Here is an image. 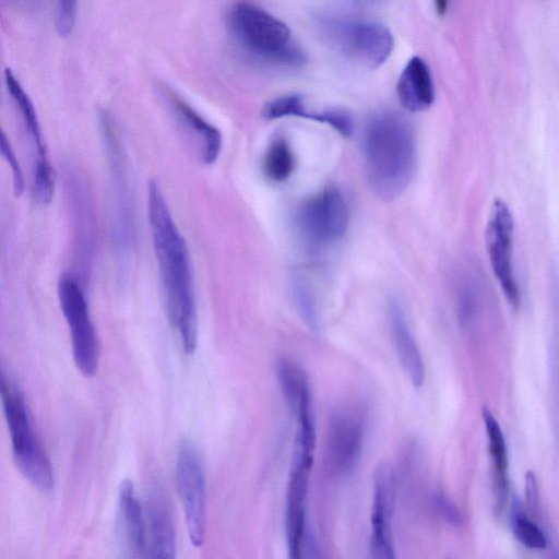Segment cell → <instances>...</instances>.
I'll return each mask as SVG.
<instances>
[{"mask_svg": "<svg viewBox=\"0 0 559 559\" xmlns=\"http://www.w3.org/2000/svg\"><path fill=\"white\" fill-rule=\"evenodd\" d=\"M147 213L168 318L183 352L193 354L198 344V309L190 252L154 180L148 183Z\"/></svg>", "mask_w": 559, "mask_h": 559, "instance_id": "1", "label": "cell"}, {"mask_svg": "<svg viewBox=\"0 0 559 559\" xmlns=\"http://www.w3.org/2000/svg\"><path fill=\"white\" fill-rule=\"evenodd\" d=\"M370 186L384 199L399 197L415 166V143L406 122L393 114H380L367 124L364 136Z\"/></svg>", "mask_w": 559, "mask_h": 559, "instance_id": "2", "label": "cell"}, {"mask_svg": "<svg viewBox=\"0 0 559 559\" xmlns=\"http://www.w3.org/2000/svg\"><path fill=\"white\" fill-rule=\"evenodd\" d=\"M1 401L20 473L38 490L49 491L53 486L51 462L36 435L20 388L4 372L1 373Z\"/></svg>", "mask_w": 559, "mask_h": 559, "instance_id": "3", "label": "cell"}, {"mask_svg": "<svg viewBox=\"0 0 559 559\" xmlns=\"http://www.w3.org/2000/svg\"><path fill=\"white\" fill-rule=\"evenodd\" d=\"M229 25L240 46L263 61L300 66L306 56L292 40L289 27L263 9L248 2L236 4Z\"/></svg>", "mask_w": 559, "mask_h": 559, "instance_id": "4", "label": "cell"}, {"mask_svg": "<svg viewBox=\"0 0 559 559\" xmlns=\"http://www.w3.org/2000/svg\"><path fill=\"white\" fill-rule=\"evenodd\" d=\"M332 45L346 58L369 69L381 67L391 56L394 39L383 24L364 20H332L325 23Z\"/></svg>", "mask_w": 559, "mask_h": 559, "instance_id": "5", "label": "cell"}, {"mask_svg": "<svg viewBox=\"0 0 559 559\" xmlns=\"http://www.w3.org/2000/svg\"><path fill=\"white\" fill-rule=\"evenodd\" d=\"M58 297L70 332L74 364L84 377H93L99 364V343L84 292L75 278L63 275Z\"/></svg>", "mask_w": 559, "mask_h": 559, "instance_id": "6", "label": "cell"}, {"mask_svg": "<svg viewBox=\"0 0 559 559\" xmlns=\"http://www.w3.org/2000/svg\"><path fill=\"white\" fill-rule=\"evenodd\" d=\"M490 265L500 288L513 309L521 305V292L514 271V218L508 204L495 198L485 228Z\"/></svg>", "mask_w": 559, "mask_h": 559, "instance_id": "7", "label": "cell"}, {"mask_svg": "<svg viewBox=\"0 0 559 559\" xmlns=\"http://www.w3.org/2000/svg\"><path fill=\"white\" fill-rule=\"evenodd\" d=\"M175 476L189 539L200 547L206 530V479L200 454L190 441L179 445Z\"/></svg>", "mask_w": 559, "mask_h": 559, "instance_id": "8", "label": "cell"}, {"mask_svg": "<svg viewBox=\"0 0 559 559\" xmlns=\"http://www.w3.org/2000/svg\"><path fill=\"white\" fill-rule=\"evenodd\" d=\"M366 428V412L361 406H343L330 418L325 441V462L337 476L349 474L359 461Z\"/></svg>", "mask_w": 559, "mask_h": 559, "instance_id": "9", "label": "cell"}, {"mask_svg": "<svg viewBox=\"0 0 559 559\" xmlns=\"http://www.w3.org/2000/svg\"><path fill=\"white\" fill-rule=\"evenodd\" d=\"M349 223V209L343 194L325 188L307 200L297 213L302 237L312 245H326L341 238Z\"/></svg>", "mask_w": 559, "mask_h": 559, "instance_id": "10", "label": "cell"}, {"mask_svg": "<svg viewBox=\"0 0 559 559\" xmlns=\"http://www.w3.org/2000/svg\"><path fill=\"white\" fill-rule=\"evenodd\" d=\"M396 500V479L393 466L381 462L373 472L370 554L373 558L395 557L392 520Z\"/></svg>", "mask_w": 559, "mask_h": 559, "instance_id": "11", "label": "cell"}, {"mask_svg": "<svg viewBox=\"0 0 559 559\" xmlns=\"http://www.w3.org/2000/svg\"><path fill=\"white\" fill-rule=\"evenodd\" d=\"M313 454L294 449L286 495L285 531L288 555L300 558L307 534L306 499Z\"/></svg>", "mask_w": 559, "mask_h": 559, "instance_id": "12", "label": "cell"}, {"mask_svg": "<svg viewBox=\"0 0 559 559\" xmlns=\"http://www.w3.org/2000/svg\"><path fill=\"white\" fill-rule=\"evenodd\" d=\"M147 557L170 559L175 557L176 534L170 506L158 487L153 488L146 511Z\"/></svg>", "mask_w": 559, "mask_h": 559, "instance_id": "13", "label": "cell"}, {"mask_svg": "<svg viewBox=\"0 0 559 559\" xmlns=\"http://www.w3.org/2000/svg\"><path fill=\"white\" fill-rule=\"evenodd\" d=\"M118 519L120 533L132 557H147L145 514L130 479L121 481L118 492Z\"/></svg>", "mask_w": 559, "mask_h": 559, "instance_id": "14", "label": "cell"}, {"mask_svg": "<svg viewBox=\"0 0 559 559\" xmlns=\"http://www.w3.org/2000/svg\"><path fill=\"white\" fill-rule=\"evenodd\" d=\"M165 95L180 123L198 143L201 160L207 165L213 164L222 148V134L219 130L206 121L175 92L167 90Z\"/></svg>", "mask_w": 559, "mask_h": 559, "instance_id": "15", "label": "cell"}, {"mask_svg": "<svg viewBox=\"0 0 559 559\" xmlns=\"http://www.w3.org/2000/svg\"><path fill=\"white\" fill-rule=\"evenodd\" d=\"M388 316L393 344L401 366L412 384L419 388L425 382V364L405 319L404 311L396 300L390 301Z\"/></svg>", "mask_w": 559, "mask_h": 559, "instance_id": "16", "label": "cell"}, {"mask_svg": "<svg viewBox=\"0 0 559 559\" xmlns=\"http://www.w3.org/2000/svg\"><path fill=\"white\" fill-rule=\"evenodd\" d=\"M396 92L402 106L413 112L428 109L435 100V85L427 63L413 57L404 67Z\"/></svg>", "mask_w": 559, "mask_h": 559, "instance_id": "17", "label": "cell"}, {"mask_svg": "<svg viewBox=\"0 0 559 559\" xmlns=\"http://www.w3.org/2000/svg\"><path fill=\"white\" fill-rule=\"evenodd\" d=\"M488 440V452L492 468L495 508L502 513L509 496V461L504 435L493 414L486 407L481 412Z\"/></svg>", "mask_w": 559, "mask_h": 559, "instance_id": "18", "label": "cell"}, {"mask_svg": "<svg viewBox=\"0 0 559 559\" xmlns=\"http://www.w3.org/2000/svg\"><path fill=\"white\" fill-rule=\"evenodd\" d=\"M276 374L284 400L296 420L312 417L310 385L304 369L292 359L281 358Z\"/></svg>", "mask_w": 559, "mask_h": 559, "instance_id": "19", "label": "cell"}, {"mask_svg": "<svg viewBox=\"0 0 559 559\" xmlns=\"http://www.w3.org/2000/svg\"><path fill=\"white\" fill-rule=\"evenodd\" d=\"M4 81L8 92L19 108L26 135L35 150L36 159L34 163L49 162L46 146L43 141L38 117L32 99L10 69H5L4 71Z\"/></svg>", "mask_w": 559, "mask_h": 559, "instance_id": "20", "label": "cell"}, {"mask_svg": "<svg viewBox=\"0 0 559 559\" xmlns=\"http://www.w3.org/2000/svg\"><path fill=\"white\" fill-rule=\"evenodd\" d=\"M294 165V154L288 143L282 138L275 139L269 145L264 156L265 176L276 182L284 181L292 175Z\"/></svg>", "mask_w": 559, "mask_h": 559, "instance_id": "21", "label": "cell"}, {"mask_svg": "<svg viewBox=\"0 0 559 559\" xmlns=\"http://www.w3.org/2000/svg\"><path fill=\"white\" fill-rule=\"evenodd\" d=\"M267 120L278 119L283 117H302L323 122V112H309L305 108L302 98L299 95L282 96L267 103L262 111Z\"/></svg>", "mask_w": 559, "mask_h": 559, "instance_id": "22", "label": "cell"}, {"mask_svg": "<svg viewBox=\"0 0 559 559\" xmlns=\"http://www.w3.org/2000/svg\"><path fill=\"white\" fill-rule=\"evenodd\" d=\"M512 530L518 540L530 549H545L547 537L543 530L521 510L512 516Z\"/></svg>", "mask_w": 559, "mask_h": 559, "instance_id": "23", "label": "cell"}, {"mask_svg": "<svg viewBox=\"0 0 559 559\" xmlns=\"http://www.w3.org/2000/svg\"><path fill=\"white\" fill-rule=\"evenodd\" d=\"M293 295L299 316L306 325L317 333L320 329L319 314L311 292L302 280L294 281Z\"/></svg>", "mask_w": 559, "mask_h": 559, "instance_id": "24", "label": "cell"}, {"mask_svg": "<svg viewBox=\"0 0 559 559\" xmlns=\"http://www.w3.org/2000/svg\"><path fill=\"white\" fill-rule=\"evenodd\" d=\"M78 0H58L56 11V29L62 36H69L75 24Z\"/></svg>", "mask_w": 559, "mask_h": 559, "instance_id": "25", "label": "cell"}, {"mask_svg": "<svg viewBox=\"0 0 559 559\" xmlns=\"http://www.w3.org/2000/svg\"><path fill=\"white\" fill-rule=\"evenodd\" d=\"M1 154L12 170L14 194L20 197L24 190V176L13 147L4 133L1 135Z\"/></svg>", "mask_w": 559, "mask_h": 559, "instance_id": "26", "label": "cell"}, {"mask_svg": "<svg viewBox=\"0 0 559 559\" xmlns=\"http://www.w3.org/2000/svg\"><path fill=\"white\" fill-rule=\"evenodd\" d=\"M431 501L439 515L449 524L459 526L462 524V514L448 496L441 491L431 495Z\"/></svg>", "mask_w": 559, "mask_h": 559, "instance_id": "27", "label": "cell"}, {"mask_svg": "<svg viewBox=\"0 0 559 559\" xmlns=\"http://www.w3.org/2000/svg\"><path fill=\"white\" fill-rule=\"evenodd\" d=\"M525 497H526V504L530 508L532 512H534L538 504V490H537V483H536V476L533 472L528 471L526 473L525 477Z\"/></svg>", "mask_w": 559, "mask_h": 559, "instance_id": "28", "label": "cell"}, {"mask_svg": "<svg viewBox=\"0 0 559 559\" xmlns=\"http://www.w3.org/2000/svg\"><path fill=\"white\" fill-rule=\"evenodd\" d=\"M437 13L442 16L447 13L449 0H433Z\"/></svg>", "mask_w": 559, "mask_h": 559, "instance_id": "29", "label": "cell"}, {"mask_svg": "<svg viewBox=\"0 0 559 559\" xmlns=\"http://www.w3.org/2000/svg\"><path fill=\"white\" fill-rule=\"evenodd\" d=\"M356 1L360 4L369 5V4H374L381 0H356Z\"/></svg>", "mask_w": 559, "mask_h": 559, "instance_id": "30", "label": "cell"}]
</instances>
